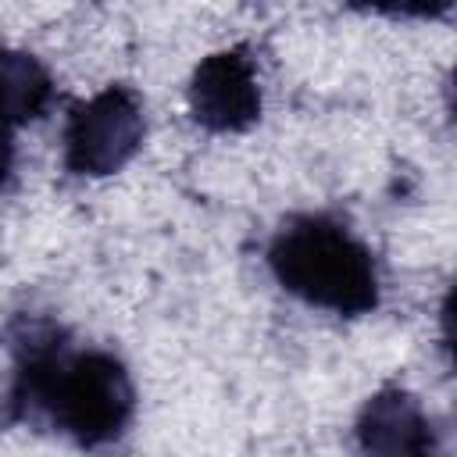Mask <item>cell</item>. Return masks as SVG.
Listing matches in <instances>:
<instances>
[{
    "instance_id": "obj_2",
    "label": "cell",
    "mask_w": 457,
    "mask_h": 457,
    "mask_svg": "<svg viewBox=\"0 0 457 457\" xmlns=\"http://www.w3.org/2000/svg\"><path fill=\"white\" fill-rule=\"evenodd\" d=\"M278 286L311 307L361 318L378 307V268L371 250L325 214H296L268 243Z\"/></svg>"
},
{
    "instance_id": "obj_1",
    "label": "cell",
    "mask_w": 457,
    "mask_h": 457,
    "mask_svg": "<svg viewBox=\"0 0 457 457\" xmlns=\"http://www.w3.org/2000/svg\"><path fill=\"white\" fill-rule=\"evenodd\" d=\"M11 350V407L18 418L46 421L79 446H104L129 428L136 389L114 353L71 350L50 321H21Z\"/></svg>"
},
{
    "instance_id": "obj_5",
    "label": "cell",
    "mask_w": 457,
    "mask_h": 457,
    "mask_svg": "<svg viewBox=\"0 0 457 457\" xmlns=\"http://www.w3.org/2000/svg\"><path fill=\"white\" fill-rule=\"evenodd\" d=\"M357 446L368 453H432L436 432L411 393L382 389L357 418Z\"/></svg>"
},
{
    "instance_id": "obj_4",
    "label": "cell",
    "mask_w": 457,
    "mask_h": 457,
    "mask_svg": "<svg viewBox=\"0 0 457 457\" xmlns=\"http://www.w3.org/2000/svg\"><path fill=\"white\" fill-rule=\"evenodd\" d=\"M193 121L207 132H246L261 118V86L246 46L207 54L189 79Z\"/></svg>"
},
{
    "instance_id": "obj_6",
    "label": "cell",
    "mask_w": 457,
    "mask_h": 457,
    "mask_svg": "<svg viewBox=\"0 0 457 457\" xmlns=\"http://www.w3.org/2000/svg\"><path fill=\"white\" fill-rule=\"evenodd\" d=\"M54 104L50 71L25 50L0 46V118L7 125H29Z\"/></svg>"
},
{
    "instance_id": "obj_7",
    "label": "cell",
    "mask_w": 457,
    "mask_h": 457,
    "mask_svg": "<svg viewBox=\"0 0 457 457\" xmlns=\"http://www.w3.org/2000/svg\"><path fill=\"white\" fill-rule=\"evenodd\" d=\"M350 4L389 18H443L453 0H350Z\"/></svg>"
},
{
    "instance_id": "obj_3",
    "label": "cell",
    "mask_w": 457,
    "mask_h": 457,
    "mask_svg": "<svg viewBox=\"0 0 457 457\" xmlns=\"http://www.w3.org/2000/svg\"><path fill=\"white\" fill-rule=\"evenodd\" d=\"M143 104L129 86H107L86 104H75L64 125V168L71 175L104 179L121 171L143 146Z\"/></svg>"
},
{
    "instance_id": "obj_8",
    "label": "cell",
    "mask_w": 457,
    "mask_h": 457,
    "mask_svg": "<svg viewBox=\"0 0 457 457\" xmlns=\"http://www.w3.org/2000/svg\"><path fill=\"white\" fill-rule=\"evenodd\" d=\"M14 168V139H11V125L0 118V186L11 179Z\"/></svg>"
}]
</instances>
